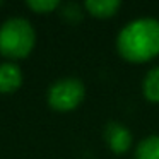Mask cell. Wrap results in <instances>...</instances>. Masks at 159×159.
I'll use <instances>...</instances> for the list:
<instances>
[{"mask_svg": "<svg viewBox=\"0 0 159 159\" xmlns=\"http://www.w3.org/2000/svg\"><path fill=\"white\" fill-rule=\"evenodd\" d=\"M118 55L130 63H145L159 57V21L140 17L127 22L116 36Z\"/></svg>", "mask_w": 159, "mask_h": 159, "instance_id": "cell-1", "label": "cell"}, {"mask_svg": "<svg viewBox=\"0 0 159 159\" xmlns=\"http://www.w3.org/2000/svg\"><path fill=\"white\" fill-rule=\"evenodd\" d=\"M36 33L24 17H11L0 26V53L7 58H24L33 52Z\"/></svg>", "mask_w": 159, "mask_h": 159, "instance_id": "cell-2", "label": "cell"}, {"mask_svg": "<svg viewBox=\"0 0 159 159\" xmlns=\"http://www.w3.org/2000/svg\"><path fill=\"white\" fill-rule=\"evenodd\" d=\"M48 104L55 111H72L79 106L86 98V86L77 77H63L50 86L48 89Z\"/></svg>", "mask_w": 159, "mask_h": 159, "instance_id": "cell-3", "label": "cell"}, {"mask_svg": "<svg viewBox=\"0 0 159 159\" xmlns=\"http://www.w3.org/2000/svg\"><path fill=\"white\" fill-rule=\"evenodd\" d=\"M103 139L113 154H125L132 145V132L120 121H108L103 130Z\"/></svg>", "mask_w": 159, "mask_h": 159, "instance_id": "cell-4", "label": "cell"}, {"mask_svg": "<svg viewBox=\"0 0 159 159\" xmlns=\"http://www.w3.org/2000/svg\"><path fill=\"white\" fill-rule=\"evenodd\" d=\"M22 84V70L17 63L5 62L0 63V93H14Z\"/></svg>", "mask_w": 159, "mask_h": 159, "instance_id": "cell-5", "label": "cell"}, {"mask_svg": "<svg viewBox=\"0 0 159 159\" xmlns=\"http://www.w3.org/2000/svg\"><path fill=\"white\" fill-rule=\"evenodd\" d=\"M121 2L118 0H87L84 2V9L93 17L98 19H110L120 11Z\"/></svg>", "mask_w": 159, "mask_h": 159, "instance_id": "cell-6", "label": "cell"}, {"mask_svg": "<svg viewBox=\"0 0 159 159\" xmlns=\"http://www.w3.org/2000/svg\"><path fill=\"white\" fill-rule=\"evenodd\" d=\"M134 159H159V134L142 139L134 151Z\"/></svg>", "mask_w": 159, "mask_h": 159, "instance_id": "cell-7", "label": "cell"}, {"mask_svg": "<svg viewBox=\"0 0 159 159\" xmlns=\"http://www.w3.org/2000/svg\"><path fill=\"white\" fill-rule=\"evenodd\" d=\"M142 94L149 103L159 104V65L152 67L142 80Z\"/></svg>", "mask_w": 159, "mask_h": 159, "instance_id": "cell-8", "label": "cell"}, {"mask_svg": "<svg viewBox=\"0 0 159 159\" xmlns=\"http://www.w3.org/2000/svg\"><path fill=\"white\" fill-rule=\"evenodd\" d=\"M26 5L38 14H48L60 7V2L58 0H28Z\"/></svg>", "mask_w": 159, "mask_h": 159, "instance_id": "cell-9", "label": "cell"}, {"mask_svg": "<svg viewBox=\"0 0 159 159\" xmlns=\"http://www.w3.org/2000/svg\"><path fill=\"white\" fill-rule=\"evenodd\" d=\"M62 16L70 22H79L82 19V9L77 4H67L62 9Z\"/></svg>", "mask_w": 159, "mask_h": 159, "instance_id": "cell-10", "label": "cell"}, {"mask_svg": "<svg viewBox=\"0 0 159 159\" xmlns=\"http://www.w3.org/2000/svg\"><path fill=\"white\" fill-rule=\"evenodd\" d=\"M0 5H2V0H0Z\"/></svg>", "mask_w": 159, "mask_h": 159, "instance_id": "cell-11", "label": "cell"}]
</instances>
